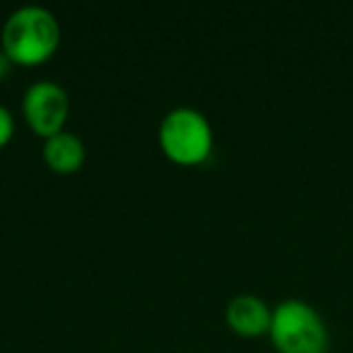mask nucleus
I'll return each mask as SVG.
<instances>
[{
	"label": "nucleus",
	"mask_w": 353,
	"mask_h": 353,
	"mask_svg": "<svg viewBox=\"0 0 353 353\" xmlns=\"http://www.w3.org/2000/svg\"><path fill=\"white\" fill-rule=\"evenodd\" d=\"M10 63H12L10 56H8L6 51L0 49V80H3L8 75V70H10Z\"/></svg>",
	"instance_id": "nucleus-8"
},
{
	"label": "nucleus",
	"mask_w": 353,
	"mask_h": 353,
	"mask_svg": "<svg viewBox=\"0 0 353 353\" xmlns=\"http://www.w3.org/2000/svg\"><path fill=\"white\" fill-rule=\"evenodd\" d=\"M269 334L281 353H327L329 348L322 314L300 298H285L276 305Z\"/></svg>",
	"instance_id": "nucleus-2"
},
{
	"label": "nucleus",
	"mask_w": 353,
	"mask_h": 353,
	"mask_svg": "<svg viewBox=\"0 0 353 353\" xmlns=\"http://www.w3.org/2000/svg\"><path fill=\"white\" fill-rule=\"evenodd\" d=\"M22 109H25L30 126L39 136L49 138L54 133L63 131L70 99L68 92L63 90V85H59L56 80H37V83H32L27 88L25 99H22Z\"/></svg>",
	"instance_id": "nucleus-4"
},
{
	"label": "nucleus",
	"mask_w": 353,
	"mask_h": 353,
	"mask_svg": "<svg viewBox=\"0 0 353 353\" xmlns=\"http://www.w3.org/2000/svg\"><path fill=\"white\" fill-rule=\"evenodd\" d=\"M160 145L174 162L196 165L211 155L213 128L194 107H174L160 121Z\"/></svg>",
	"instance_id": "nucleus-3"
},
{
	"label": "nucleus",
	"mask_w": 353,
	"mask_h": 353,
	"mask_svg": "<svg viewBox=\"0 0 353 353\" xmlns=\"http://www.w3.org/2000/svg\"><path fill=\"white\" fill-rule=\"evenodd\" d=\"M44 160L56 172H73L83 165L85 145L73 131H59L44 141Z\"/></svg>",
	"instance_id": "nucleus-6"
},
{
	"label": "nucleus",
	"mask_w": 353,
	"mask_h": 353,
	"mask_svg": "<svg viewBox=\"0 0 353 353\" xmlns=\"http://www.w3.org/2000/svg\"><path fill=\"white\" fill-rule=\"evenodd\" d=\"M271 312H274V307H269L259 295L240 293L228 303L225 319L237 334H245V336H259V334L269 332Z\"/></svg>",
	"instance_id": "nucleus-5"
},
{
	"label": "nucleus",
	"mask_w": 353,
	"mask_h": 353,
	"mask_svg": "<svg viewBox=\"0 0 353 353\" xmlns=\"http://www.w3.org/2000/svg\"><path fill=\"white\" fill-rule=\"evenodd\" d=\"M12 131H15V119H12L10 109L0 104V148L10 141Z\"/></svg>",
	"instance_id": "nucleus-7"
},
{
	"label": "nucleus",
	"mask_w": 353,
	"mask_h": 353,
	"mask_svg": "<svg viewBox=\"0 0 353 353\" xmlns=\"http://www.w3.org/2000/svg\"><path fill=\"white\" fill-rule=\"evenodd\" d=\"M61 27L56 15L44 6H22L10 12L3 25V51L10 61L25 65L41 63L56 51Z\"/></svg>",
	"instance_id": "nucleus-1"
}]
</instances>
